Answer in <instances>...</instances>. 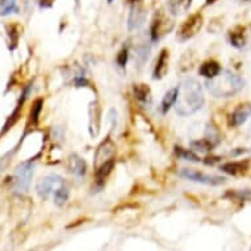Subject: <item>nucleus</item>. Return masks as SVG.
I'll return each mask as SVG.
<instances>
[{
	"mask_svg": "<svg viewBox=\"0 0 251 251\" xmlns=\"http://www.w3.org/2000/svg\"><path fill=\"white\" fill-rule=\"evenodd\" d=\"M177 99L175 101V109L180 116L192 115L201 109L205 103V96L202 86L194 78H187L180 83Z\"/></svg>",
	"mask_w": 251,
	"mask_h": 251,
	"instance_id": "f257e3e1",
	"label": "nucleus"
},
{
	"mask_svg": "<svg viewBox=\"0 0 251 251\" xmlns=\"http://www.w3.org/2000/svg\"><path fill=\"white\" fill-rule=\"evenodd\" d=\"M206 88L216 98H230L243 88V79L230 70H221L214 78L208 79Z\"/></svg>",
	"mask_w": 251,
	"mask_h": 251,
	"instance_id": "f03ea898",
	"label": "nucleus"
},
{
	"mask_svg": "<svg viewBox=\"0 0 251 251\" xmlns=\"http://www.w3.org/2000/svg\"><path fill=\"white\" fill-rule=\"evenodd\" d=\"M33 169L34 165L30 161L23 162L17 166L13 175V190L19 194L26 192L29 190L30 180L33 177Z\"/></svg>",
	"mask_w": 251,
	"mask_h": 251,
	"instance_id": "7ed1b4c3",
	"label": "nucleus"
},
{
	"mask_svg": "<svg viewBox=\"0 0 251 251\" xmlns=\"http://www.w3.org/2000/svg\"><path fill=\"white\" fill-rule=\"evenodd\" d=\"M202 23H204V17L200 12H196L191 15L190 17H187L177 30V40L184 42L195 37L200 32V29L202 28Z\"/></svg>",
	"mask_w": 251,
	"mask_h": 251,
	"instance_id": "20e7f679",
	"label": "nucleus"
},
{
	"mask_svg": "<svg viewBox=\"0 0 251 251\" xmlns=\"http://www.w3.org/2000/svg\"><path fill=\"white\" fill-rule=\"evenodd\" d=\"M179 175L181 177H184V179H188V180L196 181V183H201V184L206 185H221L226 183V177L218 176V175H210V174L201 173V171L194 169L180 170Z\"/></svg>",
	"mask_w": 251,
	"mask_h": 251,
	"instance_id": "39448f33",
	"label": "nucleus"
},
{
	"mask_svg": "<svg viewBox=\"0 0 251 251\" xmlns=\"http://www.w3.org/2000/svg\"><path fill=\"white\" fill-rule=\"evenodd\" d=\"M62 184H63V179L57 174H51V175H48L38 181L37 185H36V191L41 198L46 199Z\"/></svg>",
	"mask_w": 251,
	"mask_h": 251,
	"instance_id": "423d86ee",
	"label": "nucleus"
},
{
	"mask_svg": "<svg viewBox=\"0 0 251 251\" xmlns=\"http://www.w3.org/2000/svg\"><path fill=\"white\" fill-rule=\"evenodd\" d=\"M116 146L115 144L112 142L111 138H107L105 141H103L101 144L98 146L95 152V169H98L99 166H101L103 163L108 161H112L113 156H115Z\"/></svg>",
	"mask_w": 251,
	"mask_h": 251,
	"instance_id": "0eeeda50",
	"label": "nucleus"
},
{
	"mask_svg": "<svg viewBox=\"0 0 251 251\" xmlns=\"http://www.w3.org/2000/svg\"><path fill=\"white\" fill-rule=\"evenodd\" d=\"M173 26V23L162 13H158L154 17V20L150 26V36H151L152 41H158L162 36H165L167 33V30H170Z\"/></svg>",
	"mask_w": 251,
	"mask_h": 251,
	"instance_id": "6e6552de",
	"label": "nucleus"
},
{
	"mask_svg": "<svg viewBox=\"0 0 251 251\" xmlns=\"http://www.w3.org/2000/svg\"><path fill=\"white\" fill-rule=\"evenodd\" d=\"M145 21V9L144 5L140 4L138 1L133 3L132 8H130V13H129V29L130 30H136L140 29L144 25Z\"/></svg>",
	"mask_w": 251,
	"mask_h": 251,
	"instance_id": "1a4fd4ad",
	"label": "nucleus"
},
{
	"mask_svg": "<svg viewBox=\"0 0 251 251\" xmlns=\"http://www.w3.org/2000/svg\"><path fill=\"white\" fill-rule=\"evenodd\" d=\"M251 115V104H241L235 108L234 112L230 115L229 119V124L230 126H239L242 124L246 123V120L250 117Z\"/></svg>",
	"mask_w": 251,
	"mask_h": 251,
	"instance_id": "9d476101",
	"label": "nucleus"
},
{
	"mask_svg": "<svg viewBox=\"0 0 251 251\" xmlns=\"http://www.w3.org/2000/svg\"><path fill=\"white\" fill-rule=\"evenodd\" d=\"M229 40L230 44L237 49H242L247 44L246 38V26L243 25H238L234 29H231L230 33H229Z\"/></svg>",
	"mask_w": 251,
	"mask_h": 251,
	"instance_id": "9b49d317",
	"label": "nucleus"
},
{
	"mask_svg": "<svg viewBox=\"0 0 251 251\" xmlns=\"http://www.w3.org/2000/svg\"><path fill=\"white\" fill-rule=\"evenodd\" d=\"M221 171L229 174V175H233V176H238V175H242L249 170V161H237V162H227L225 165H223L221 167Z\"/></svg>",
	"mask_w": 251,
	"mask_h": 251,
	"instance_id": "f8f14e48",
	"label": "nucleus"
},
{
	"mask_svg": "<svg viewBox=\"0 0 251 251\" xmlns=\"http://www.w3.org/2000/svg\"><path fill=\"white\" fill-rule=\"evenodd\" d=\"M220 71H221V66L216 59H208V61L202 62L199 67V74L206 79L214 78Z\"/></svg>",
	"mask_w": 251,
	"mask_h": 251,
	"instance_id": "ddd939ff",
	"label": "nucleus"
},
{
	"mask_svg": "<svg viewBox=\"0 0 251 251\" xmlns=\"http://www.w3.org/2000/svg\"><path fill=\"white\" fill-rule=\"evenodd\" d=\"M167 70H169V50L162 49L156 61L155 70H154V79H162Z\"/></svg>",
	"mask_w": 251,
	"mask_h": 251,
	"instance_id": "4468645a",
	"label": "nucleus"
},
{
	"mask_svg": "<svg viewBox=\"0 0 251 251\" xmlns=\"http://www.w3.org/2000/svg\"><path fill=\"white\" fill-rule=\"evenodd\" d=\"M69 170L71 174H74L76 176H83L87 171L86 162L76 154H71L69 156Z\"/></svg>",
	"mask_w": 251,
	"mask_h": 251,
	"instance_id": "2eb2a0df",
	"label": "nucleus"
},
{
	"mask_svg": "<svg viewBox=\"0 0 251 251\" xmlns=\"http://www.w3.org/2000/svg\"><path fill=\"white\" fill-rule=\"evenodd\" d=\"M177 94H179V88H177V87L171 88V90H169L167 92H166L161 104L162 112H163V113H166V112L169 111L170 108L173 107L174 104H175V101H176L177 99Z\"/></svg>",
	"mask_w": 251,
	"mask_h": 251,
	"instance_id": "dca6fc26",
	"label": "nucleus"
},
{
	"mask_svg": "<svg viewBox=\"0 0 251 251\" xmlns=\"http://www.w3.org/2000/svg\"><path fill=\"white\" fill-rule=\"evenodd\" d=\"M134 95H136L137 100H140L142 103L151 101V92L146 84H136L134 86Z\"/></svg>",
	"mask_w": 251,
	"mask_h": 251,
	"instance_id": "f3484780",
	"label": "nucleus"
},
{
	"mask_svg": "<svg viewBox=\"0 0 251 251\" xmlns=\"http://www.w3.org/2000/svg\"><path fill=\"white\" fill-rule=\"evenodd\" d=\"M67 199H69V190L65 184H62L58 187L57 190L54 191V202L55 205L63 206L66 204Z\"/></svg>",
	"mask_w": 251,
	"mask_h": 251,
	"instance_id": "a211bd4d",
	"label": "nucleus"
},
{
	"mask_svg": "<svg viewBox=\"0 0 251 251\" xmlns=\"http://www.w3.org/2000/svg\"><path fill=\"white\" fill-rule=\"evenodd\" d=\"M191 3H192V0H171L170 1V9L175 15L184 13L187 9L190 8Z\"/></svg>",
	"mask_w": 251,
	"mask_h": 251,
	"instance_id": "6ab92c4d",
	"label": "nucleus"
},
{
	"mask_svg": "<svg viewBox=\"0 0 251 251\" xmlns=\"http://www.w3.org/2000/svg\"><path fill=\"white\" fill-rule=\"evenodd\" d=\"M191 146L200 152H209L214 148V144L210 142V140H208V138H202V140L199 141H192Z\"/></svg>",
	"mask_w": 251,
	"mask_h": 251,
	"instance_id": "aec40b11",
	"label": "nucleus"
},
{
	"mask_svg": "<svg viewBox=\"0 0 251 251\" xmlns=\"http://www.w3.org/2000/svg\"><path fill=\"white\" fill-rule=\"evenodd\" d=\"M16 11V0H0V15H9Z\"/></svg>",
	"mask_w": 251,
	"mask_h": 251,
	"instance_id": "412c9836",
	"label": "nucleus"
},
{
	"mask_svg": "<svg viewBox=\"0 0 251 251\" xmlns=\"http://www.w3.org/2000/svg\"><path fill=\"white\" fill-rule=\"evenodd\" d=\"M42 105H44V100L42 99H36L33 103V107H32V111H30V121L33 125L38 123V117H40V113L42 111Z\"/></svg>",
	"mask_w": 251,
	"mask_h": 251,
	"instance_id": "4be33fe9",
	"label": "nucleus"
},
{
	"mask_svg": "<svg viewBox=\"0 0 251 251\" xmlns=\"http://www.w3.org/2000/svg\"><path fill=\"white\" fill-rule=\"evenodd\" d=\"M175 151H176V155L181 159H185V161H191V162H200L199 159V156L195 154L194 151H191V150H185L183 148H176L175 149Z\"/></svg>",
	"mask_w": 251,
	"mask_h": 251,
	"instance_id": "5701e85b",
	"label": "nucleus"
},
{
	"mask_svg": "<svg viewBox=\"0 0 251 251\" xmlns=\"http://www.w3.org/2000/svg\"><path fill=\"white\" fill-rule=\"evenodd\" d=\"M128 59H129V50L126 46H124L123 49L119 51V54H117L116 62H117V65H119V66L124 67L126 63H128Z\"/></svg>",
	"mask_w": 251,
	"mask_h": 251,
	"instance_id": "b1692460",
	"label": "nucleus"
},
{
	"mask_svg": "<svg viewBox=\"0 0 251 251\" xmlns=\"http://www.w3.org/2000/svg\"><path fill=\"white\" fill-rule=\"evenodd\" d=\"M41 8H50L54 4V0H38Z\"/></svg>",
	"mask_w": 251,
	"mask_h": 251,
	"instance_id": "393cba45",
	"label": "nucleus"
},
{
	"mask_svg": "<svg viewBox=\"0 0 251 251\" xmlns=\"http://www.w3.org/2000/svg\"><path fill=\"white\" fill-rule=\"evenodd\" d=\"M216 0H206V4H213Z\"/></svg>",
	"mask_w": 251,
	"mask_h": 251,
	"instance_id": "a878e982",
	"label": "nucleus"
},
{
	"mask_svg": "<svg viewBox=\"0 0 251 251\" xmlns=\"http://www.w3.org/2000/svg\"><path fill=\"white\" fill-rule=\"evenodd\" d=\"M128 3H130V4H133V3H136V1H138V0H126Z\"/></svg>",
	"mask_w": 251,
	"mask_h": 251,
	"instance_id": "bb28decb",
	"label": "nucleus"
},
{
	"mask_svg": "<svg viewBox=\"0 0 251 251\" xmlns=\"http://www.w3.org/2000/svg\"><path fill=\"white\" fill-rule=\"evenodd\" d=\"M112 1H113V0H108V3H112Z\"/></svg>",
	"mask_w": 251,
	"mask_h": 251,
	"instance_id": "cd10ccee",
	"label": "nucleus"
}]
</instances>
